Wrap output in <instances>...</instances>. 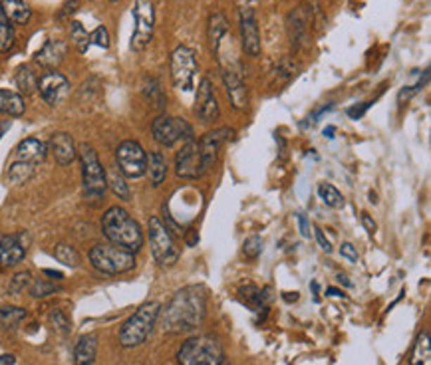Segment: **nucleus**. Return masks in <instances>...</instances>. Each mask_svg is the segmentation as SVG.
I'll return each mask as SVG.
<instances>
[{
	"instance_id": "1",
	"label": "nucleus",
	"mask_w": 431,
	"mask_h": 365,
	"mask_svg": "<svg viewBox=\"0 0 431 365\" xmlns=\"http://www.w3.org/2000/svg\"><path fill=\"white\" fill-rule=\"evenodd\" d=\"M207 294L203 286H185L171 298L163 312V330L167 333H189L203 324Z\"/></svg>"
},
{
	"instance_id": "2",
	"label": "nucleus",
	"mask_w": 431,
	"mask_h": 365,
	"mask_svg": "<svg viewBox=\"0 0 431 365\" xmlns=\"http://www.w3.org/2000/svg\"><path fill=\"white\" fill-rule=\"evenodd\" d=\"M105 239L124 251L137 252L143 246V230L136 218L122 206H110L102 217Z\"/></svg>"
},
{
	"instance_id": "3",
	"label": "nucleus",
	"mask_w": 431,
	"mask_h": 365,
	"mask_svg": "<svg viewBox=\"0 0 431 365\" xmlns=\"http://www.w3.org/2000/svg\"><path fill=\"white\" fill-rule=\"evenodd\" d=\"M159 314H161V304L159 302H148L136 310L125 319V324L120 330V343L124 347H137L141 343L148 342L149 333L155 328Z\"/></svg>"
},
{
	"instance_id": "4",
	"label": "nucleus",
	"mask_w": 431,
	"mask_h": 365,
	"mask_svg": "<svg viewBox=\"0 0 431 365\" xmlns=\"http://www.w3.org/2000/svg\"><path fill=\"white\" fill-rule=\"evenodd\" d=\"M179 365H223L225 352L215 336H195L177 352Z\"/></svg>"
},
{
	"instance_id": "5",
	"label": "nucleus",
	"mask_w": 431,
	"mask_h": 365,
	"mask_svg": "<svg viewBox=\"0 0 431 365\" xmlns=\"http://www.w3.org/2000/svg\"><path fill=\"white\" fill-rule=\"evenodd\" d=\"M91 266L102 274H125L136 268V254L115 246L112 242L94 244L90 251Z\"/></svg>"
},
{
	"instance_id": "6",
	"label": "nucleus",
	"mask_w": 431,
	"mask_h": 365,
	"mask_svg": "<svg viewBox=\"0 0 431 365\" xmlns=\"http://www.w3.org/2000/svg\"><path fill=\"white\" fill-rule=\"evenodd\" d=\"M79 163H82V187H84V194L88 201H100L105 189H108V181H105V169L102 167V161L98 157V153L94 151L90 145H82L78 149Z\"/></svg>"
},
{
	"instance_id": "7",
	"label": "nucleus",
	"mask_w": 431,
	"mask_h": 365,
	"mask_svg": "<svg viewBox=\"0 0 431 365\" xmlns=\"http://www.w3.org/2000/svg\"><path fill=\"white\" fill-rule=\"evenodd\" d=\"M148 237L151 254L159 266H173L179 260V246L169 232V228L163 225V220L151 217L148 220Z\"/></svg>"
},
{
	"instance_id": "8",
	"label": "nucleus",
	"mask_w": 431,
	"mask_h": 365,
	"mask_svg": "<svg viewBox=\"0 0 431 365\" xmlns=\"http://www.w3.org/2000/svg\"><path fill=\"white\" fill-rule=\"evenodd\" d=\"M134 34L129 40V48L134 52H143L155 32V6L153 0H136L134 2Z\"/></svg>"
},
{
	"instance_id": "9",
	"label": "nucleus",
	"mask_w": 431,
	"mask_h": 365,
	"mask_svg": "<svg viewBox=\"0 0 431 365\" xmlns=\"http://www.w3.org/2000/svg\"><path fill=\"white\" fill-rule=\"evenodd\" d=\"M171 78L175 88H179L181 91H191L195 88V80H197V72H199V64L195 52L187 46H177L171 52L169 60Z\"/></svg>"
},
{
	"instance_id": "10",
	"label": "nucleus",
	"mask_w": 431,
	"mask_h": 365,
	"mask_svg": "<svg viewBox=\"0 0 431 365\" xmlns=\"http://www.w3.org/2000/svg\"><path fill=\"white\" fill-rule=\"evenodd\" d=\"M115 161L122 175L129 179H139L148 171V153L134 139H125L117 145Z\"/></svg>"
},
{
	"instance_id": "11",
	"label": "nucleus",
	"mask_w": 431,
	"mask_h": 365,
	"mask_svg": "<svg viewBox=\"0 0 431 365\" xmlns=\"http://www.w3.org/2000/svg\"><path fill=\"white\" fill-rule=\"evenodd\" d=\"M151 135L161 147H173L179 141L193 139V127L189 126L181 117L161 115L151 126Z\"/></svg>"
},
{
	"instance_id": "12",
	"label": "nucleus",
	"mask_w": 431,
	"mask_h": 365,
	"mask_svg": "<svg viewBox=\"0 0 431 365\" xmlns=\"http://www.w3.org/2000/svg\"><path fill=\"white\" fill-rule=\"evenodd\" d=\"M203 161H201V149L195 139H189L183 143V147L175 155V173L181 179H199L203 175Z\"/></svg>"
},
{
	"instance_id": "13",
	"label": "nucleus",
	"mask_w": 431,
	"mask_h": 365,
	"mask_svg": "<svg viewBox=\"0 0 431 365\" xmlns=\"http://www.w3.org/2000/svg\"><path fill=\"white\" fill-rule=\"evenodd\" d=\"M28 242H30L28 232L0 237V268H14L22 263Z\"/></svg>"
},
{
	"instance_id": "14",
	"label": "nucleus",
	"mask_w": 431,
	"mask_h": 365,
	"mask_svg": "<svg viewBox=\"0 0 431 365\" xmlns=\"http://www.w3.org/2000/svg\"><path fill=\"white\" fill-rule=\"evenodd\" d=\"M221 69H223V81H225V90L233 107L235 109H245L249 105V91H247V84L243 80V74L238 66L221 62Z\"/></svg>"
},
{
	"instance_id": "15",
	"label": "nucleus",
	"mask_w": 431,
	"mask_h": 365,
	"mask_svg": "<svg viewBox=\"0 0 431 365\" xmlns=\"http://www.w3.org/2000/svg\"><path fill=\"white\" fill-rule=\"evenodd\" d=\"M38 91L48 105H58L68 95L70 81L64 74H60L56 69H50L38 80Z\"/></svg>"
},
{
	"instance_id": "16",
	"label": "nucleus",
	"mask_w": 431,
	"mask_h": 365,
	"mask_svg": "<svg viewBox=\"0 0 431 365\" xmlns=\"http://www.w3.org/2000/svg\"><path fill=\"white\" fill-rule=\"evenodd\" d=\"M240 38H243V48L249 56H259L261 54V32H259V22L255 11L245 6L240 8Z\"/></svg>"
},
{
	"instance_id": "17",
	"label": "nucleus",
	"mask_w": 431,
	"mask_h": 365,
	"mask_svg": "<svg viewBox=\"0 0 431 365\" xmlns=\"http://www.w3.org/2000/svg\"><path fill=\"white\" fill-rule=\"evenodd\" d=\"M231 135H233V129H231V127H219L215 131H209V133L201 139L199 149H201V161H203L205 171H209V169L215 165L221 149L227 143V139Z\"/></svg>"
},
{
	"instance_id": "18",
	"label": "nucleus",
	"mask_w": 431,
	"mask_h": 365,
	"mask_svg": "<svg viewBox=\"0 0 431 365\" xmlns=\"http://www.w3.org/2000/svg\"><path fill=\"white\" fill-rule=\"evenodd\" d=\"M195 114L199 115V119H203L205 124L215 121L219 114H221L215 91H213V86H211L209 78H203L199 81V90H197V98H195Z\"/></svg>"
},
{
	"instance_id": "19",
	"label": "nucleus",
	"mask_w": 431,
	"mask_h": 365,
	"mask_svg": "<svg viewBox=\"0 0 431 365\" xmlns=\"http://www.w3.org/2000/svg\"><path fill=\"white\" fill-rule=\"evenodd\" d=\"M68 56V44L64 40H46V44L34 54V62L46 69L58 68Z\"/></svg>"
},
{
	"instance_id": "20",
	"label": "nucleus",
	"mask_w": 431,
	"mask_h": 365,
	"mask_svg": "<svg viewBox=\"0 0 431 365\" xmlns=\"http://www.w3.org/2000/svg\"><path fill=\"white\" fill-rule=\"evenodd\" d=\"M48 149H50V153H52V157L56 159L58 165H62V167L74 163L76 155H78L76 145H74V139H72L68 133H64V131H58V133L50 137Z\"/></svg>"
},
{
	"instance_id": "21",
	"label": "nucleus",
	"mask_w": 431,
	"mask_h": 365,
	"mask_svg": "<svg viewBox=\"0 0 431 365\" xmlns=\"http://www.w3.org/2000/svg\"><path fill=\"white\" fill-rule=\"evenodd\" d=\"M46 153H48V147L40 139L36 137H26L18 143V147L14 151V161H22L26 165H32V167H38L40 163H44Z\"/></svg>"
},
{
	"instance_id": "22",
	"label": "nucleus",
	"mask_w": 431,
	"mask_h": 365,
	"mask_svg": "<svg viewBox=\"0 0 431 365\" xmlns=\"http://www.w3.org/2000/svg\"><path fill=\"white\" fill-rule=\"evenodd\" d=\"M98 355V336L86 333L82 336L74 347V364L76 365H94Z\"/></svg>"
},
{
	"instance_id": "23",
	"label": "nucleus",
	"mask_w": 431,
	"mask_h": 365,
	"mask_svg": "<svg viewBox=\"0 0 431 365\" xmlns=\"http://www.w3.org/2000/svg\"><path fill=\"white\" fill-rule=\"evenodd\" d=\"M229 34V22L225 18V14L217 12L209 18V30H207V36H209V44H211V52L213 54H219L221 52V44L223 40L227 38Z\"/></svg>"
},
{
	"instance_id": "24",
	"label": "nucleus",
	"mask_w": 431,
	"mask_h": 365,
	"mask_svg": "<svg viewBox=\"0 0 431 365\" xmlns=\"http://www.w3.org/2000/svg\"><path fill=\"white\" fill-rule=\"evenodd\" d=\"M308 28V14L307 11L300 6L296 8L295 12H290L288 16V34H290V42H292V48H298L302 44L304 36H307Z\"/></svg>"
},
{
	"instance_id": "25",
	"label": "nucleus",
	"mask_w": 431,
	"mask_h": 365,
	"mask_svg": "<svg viewBox=\"0 0 431 365\" xmlns=\"http://www.w3.org/2000/svg\"><path fill=\"white\" fill-rule=\"evenodd\" d=\"M0 8L12 24H26L32 16L26 0H0Z\"/></svg>"
},
{
	"instance_id": "26",
	"label": "nucleus",
	"mask_w": 431,
	"mask_h": 365,
	"mask_svg": "<svg viewBox=\"0 0 431 365\" xmlns=\"http://www.w3.org/2000/svg\"><path fill=\"white\" fill-rule=\"evenodd\" d=\"M24 109H26V105H24L22 93L12 90H0V114L20 117Z\"/></svg>"
},
{
	"instance_id": "27",
	"label": "nucleus",
	"mask_w": 431,
	"mask_h": 365,
	"mask_svg": "<svg viewBox=\"0 0 431 365\" xmlns=\"http://www.w3.org/2000/svg\"><path fill=\"white\" fill-rule=\"evenodd\" d=\"M146 173H149L153 187H161L163 181L167 179V159L163 157L161 151H151V155H148V171Z\"/></svg>"
},
{
	"instance_id": "28",
	"label": "nucleus",
	"mask_w": 431,
	"mask_h": 365,
	"mask_svg": "<svg viewBox=\"0 0 431 365\" xmlns=\"http://www.w3.org/2000/svg\"><path fill=\"white\" fill-rule=\"evenodd\" d=\"M411 365H431V342L430 333L427 331H421L416 340V345L411 350Z\"/></svg>"
},
{
	"instance_id": "29",
	"label": "nucleus",
	"mask_w": 431,
	"mask_h": 365,
	"mask_svg": "<svg viewBox=\"0 0 431 365\" xmlns=\"http://www.w3.org/2000/svg\"><path fill=\"white\" fill-rule=\"evenodd\" d=\"M238 294H240V300L249 306L252 312H261V310H266V294L262 292L261 288H257V286H243L240 290H238Z\"/></svg>"
},
{
	"instance_id": "30",
	"label": "nucleus",
	"mask_w": 431,
	"mask_h": 365,
	"mask_svg": "<svg viewBox=\"0 0 431 365\" xmlns=\"http://www.w3.org/2000/svg\"><path fill=\"white\" fill-rule=\"evenodd\" d=\"M14 81H16L18 93H22V95H30V93H34L38 90V78H36L34 72L30 69V66H20L16 69Z\"/></svg>"
},
{
	"instance_id": "31",
	"label": "nucleus",
	"mask_w": 431,
	"mask_h": 365,
	"mask_svg": "<svg viewBox=\"0 0 431 365\" xmlns=\"http://www.w3.org/2000/svg\"><path fill=\"white\" fill-rule=\"evenodd\" d=\"M105 181H108V187L114 191L115 197H120L122 201H129V197H131V193H129V185L125 182V177L122 175L120 169H110V171H105Z\"/></svg>"
},
{
	"instance_id": "32",
	"label": "nucleus",
	"mask_w": 431,
	"mask_h": 365,
	"mask_svg": "<svg viewBox=\"0 0 431 365\" xmlns=\"http://www.w3.org/2000/svg\"><path fill=\"white\" fill-rule=\"evenodd\" d=\"M318 197H320V201L326 206H330V208H344V205H346V201H344L340 191H338L334 185H330V182L318 185Z\"/></svg>"
},
{
	"instance_id": "33",
	"label": "nucleus",
	"mask_w": 431,
	"mask_h": 365,
	"mask_svg": "<svg viewBox=\"0 0 431 365\" xmlns=\"http://www.w3.org/2000/svg\"><path fill=\"white\" fill-rule=\"evenodd\" d=\"M34 171L36 167H32V165H26L22 161H12L6 177H8V181H11L12 185H22V182H26L34 175Z\"/></svg>"
},
{
	"instance_id": "34",
	"label": "nucleus",
	"mask_w": 431,
	"mask_h": 365,
	"mask_svg": "<svg viewBox=\"0 0 431 365\" xmlns=\"http://www.w3.org/2000/svg\"><path fill=\"white\" fill-rule=\"evenodd\" d=\"M70 40H72V44L76 46V50H78L79 54H86V52H88V48L91 46L90 34L86 32L84 24L78 22V20L70 22Z\"/></svg>"
},
{
	"instance_id": "35",
	"label": "nucleus",
	"mask_w": 431,
	"mask_h": 365,
	"mask_svg": "<svg viewBox=\"0 0 431 365\" xmlns=\"http://www.w3.org/2000/svg\"><path fill=\"white\" fill-rule=\"evenodd\" d=\"M54 256H56L58 263H62L64 266H68V268H78L79 266V252L74 248V246H70V244H56V248H54Z\"/></svg>"
},
{
	"instance_id": "36",
	"label": "nucleus",
	"mask_w": 431,
	"mask_h": 365,
	"mask_svg": "<svg viewBox=\"0 0 431 365\" xmlns=\"http://www.w3.org/2000/svg\"><path fill=\"white\" fill-rule=\"evenodd\" d=\"M26 318V310L16 308V306H6V308H0V326L2 328H16L22 319Z\"/></svg>"
},
{
	"instance_id": "37",
	"label": "nucleus",
	"mask_w": 431,
	"mask_h": 365,
	"mask_svg": "<svg viewBox=\"0 0 431 365\" xmlns=\"http://www.w3.org/2000/svg\"><path fill=\"white\" fill-rule=\"evenodd\" d=\"M14 46V28L12 22L6 18V14L0 8V54L8 52Z\"/></svg>"
},
{
	"instance_id": "38",
	"label": "nucleus",
	"mask_w": 431,
	"mask_h": 365,
	"mask_svg": "<svg viewBox=\"0 0 431 365\" xmlns=\"http://www.w3.org/2000/svg\"><path fill=\"white\" fill-rule=\"evenodd\" d=\"M28 290H30V296L32 298H46L56 294L60 288L56 284H52V282H48V280H34Z\"/></svg>"
},
{
	"instance_id": "39",
	"label": "nucleus",
	"mask_w": 431,
	"mask_h": 365,
	"mask_svg": "<svg viewBox=\"0 0 431 365\" xmlns=\"http://www.w3.org/2000/svg\"><path fill=\"white\" fill-rule=\"evenodd\" d=\"M30 284H32V274L30 272H18L14 274V278L11 280V286H8V292L11 294H22L26 288H30Z\"/></svg>"
},
{
	"instance_id": "40",
	"label": "nucleus",
	"mask_w": 431,
	"mask_h": 365,
	"mask_svg": "<svg viewBox=\"0 0 431 365\" xmlns=\"http://www.w3.org/2000/svg\"><path fill=\"white\" fill-rule=\"evenodd\" d=\"M50 324H52V328H54L58 333H62V336H68L70 333V319L62 310H52V314H50Z\"/></svg>"
},
{
	"instance_id": "41",
	"label": "nucleus",
	"mask_w": 431,
	"mask_h": 365,
	"mask_svg": "<svg viewBox=\"0 0 431 365\" xmlns=\"http://www.w3.org/2000/svg\"><path fill=\"white\" fill-rule=\"evenodd\" d=\"M90 44L100 46V48H103V50H108V48H110V32H108V28H105V26H98V28L91 32Z\"/></svg>"
},
{
	"instance_id": "42",
	"label": "nucleus",
	"mask_w": 431,
	"mask_h": 365,
	"mask_svg": "<svg viewBox=\"0 0 431 365\" xmlns=\"http://www.w3.org/2000/svg\"><path fill=\"white\" fill-rule=\"evenodd\" d=\"M243 251L247 254V258H259L262 252V239L261 237H249L245 240V246Z\"/></svg>"
},
{
	"instance_id": "43",
	"label": "nucleus",
	"mask_w": 431,
	"mask_h": 365,
	"mask_svg": "<svg viewBox=\"0 0 431 365\" xmlns=\"http://www.w3.org/2000/svg\"><path fill=\"white\" fill-rule=\"evenodd\" d=\"M340 254L344 256V258H348L350 263H358V251H356V246H354L352 242H344L340 246Z\"/></svg>"
},
{
	"instance_id": "44",
	"label": "nucleus",
	"mask_w": 431,
	"mask_h": 365,
	"mask_svg": "<svg viewBox=\"0 0 431 365\" xmlns=\"http://www.w3.org/2000/svg\"><path fill=\"white\" fill-rule=\"evenodd\" d=\"M296 220H298V227H300V234H302L304 239H310V237H312V230H310L308 218L304 217L302 213H298V215H296Z\"/></svg>"
},
{
	"instance_id": "45",
	"label": "nucleus",
	"mask_w": 431,
	"mask_h": 365,
	"mask_svg": "<svg viewBox=\"0 0 431 365\" xmlns=\"http://www.w3.org/2000/svg\"><path fill=\"white\" fill-rule=\"evenodd\" d=\"M78 4H79V0H68V2L62 6V11H60V14H58V18H66V16H70V14H74V12L78 11Z\"/></svg>"
},
{
	"instance_id": "46",
	"label": "nucleus",
	"mask_w": 431,
	"mask_h": 365,
	"mask_svg": "<svg viewBox=\"0 0 431 365\" xmlns=\"http://www.w3.org/2000/svg\"><path fill=\"white\" fill-rule=\"evenodd\" d=\"M362 225H364V228L368 230V234H370V237H374L375 230H378V225H375L374 218L370 217L368 213H362Z\"/></svg>"
},
{
	"instance_id": "47",
	"label": "nucleus",
	"mask_w": 431,
	"mask_h": 365,
	"mask_svg": "<svg viewBox=\"0 0 431 365\" xmlns=\"http://www.w3.org/2000/svg\"><path fill=\"white\" fill-rule=\"evenodd\" d=\"M316 230V239H318V244H320V248L324 252H332V244H330V240L324 237V230L322 228H314Z\"/></svg>"
},
{
	"instance_id": "48",
	"label": "nucleus",
	"mask_w": 431,
	"mask_h": 365,
	"mask_svg": "<svg viewBox=\"0 0 431 365\" xmlns=\"http://www.w3.org/2000/svg\"><path fill=\"white\" fill-rule=\"evenodd\" d=\"M370 107V103H362V105H354V107H350L348 109V115L352 117V119H360L364 114H366V109Z\"/></svg>"
},
{
	"instance_id": "49",
	"label": "nucleus",
	"mask_w": 431,
	"mask_h": 365,
	"mask_svg": "<svg viewBox=\"0 0 431 365\" xmlns=\"http://www.w3.org/2000/svg\"><path fill=\"white\" fill-rule=\"evenodd\" d=\"M0 365H16V357L12 354L0 355Z\"/></svg>"
},
{
	"instance_id": "50",
	"label": "nucleus",
	"mask_w": 431,
	"mask_h": 365,
	"mask_svg": "<svg viewBox=\"0 0 431 365\" xmlns=\"http://www.w3.org/2000/svg\"><path fill=\"white\" fill-rule=\"evenodd\" d=\"M46 276H52V280H62L64 276H62V272H56V270H44Z\"/></svg>"
},
{
	"instance_id": "51",
	"label": "nucleus",
	"mask_w": 431,
	"mask_h": 365,
	"mask_svg": "<svg viewBox=\"0 0 431 365\" xmlns=\"http://www.w3.org/2000/svg\"><path fill=\"white\" fill-rule=\"evenodd\" d=\"M334 133H336V127H334V126H328L326 129H324V137H328V139H332V137H334Z\"/></svg>"
},
{
	"instance_id": "52",
	"label": "nucleus",
	"mask_w": 431,
	"mask_h": 365,
	"mask_svg": "<svg viewBox=\"0 0 431 365\" xmlns=\"http://www.w3.org/2000/svg\"><path fill=\"white\" fill-rule=\"evenodd\" d=\"M338 282H340V284H344V286H348V288L352 286V282L348 280V276H344V274H338Z\"/></svg>"
},
{
	"instance_id": "53",
	"label": "nucleus",
	"mask_w": 431,
	"mask_h": 365,
	"mask_svg": "<svg viewBox=\"0 0 431 365\" xmlns=\"http://www.w3.org/2000/svg\"><path fill=\"white\" fill-rule=\"evenodd\" d=\"M326 292H328L326 296H344V292H340V290H336V288H328Z\"/></svg>"
},
{
	"instance_id": "54",
	"label": "nucleus",
	"mask_w": 431,
	"mask_h": 365,
	"mask_svg": "<svg viewBox=\"0 0 431 365\" xmlns=\"http://www.w3.org/2000/svg\"><path fill=\"white\" fill-rule=\"evenodd\" d=\"M2 131H4V127H0V137H2Z\"/></svg>"
},
{
	"instance_id": "55",
	"label": "nucleus",
	"mask_w": 431,
	"mask_h": 365,
	"mask_svg": "<svg viewBox=\"0 0 431 365\" xmlns=\"http://www.w3.org/2000/svg\"><path fill=\"white\" fill-rule=\"evenodd\" d=\"M110 2H117V0H110Z\"/></svg>"
}]
</instances>
